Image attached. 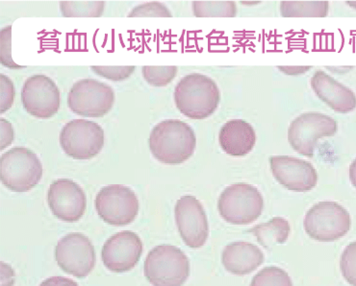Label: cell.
Returning a JSON list of instances; mask_svg holds the SVG:
<instances>
[{"label":"cell","instance_id":"cell-27","mask_svg":"<svg viewBox=\"0 0 356 286\" xmlns=\"http://www.w3.org/2000/svg\"><path fill=\"white\" fill-rule=\"evenodd\" d=\"M129 17H172L170 10L160 2H147L138 5L130 12Z\"/></svg>","mask_w":356,"mask_h":286},{"label":"cell","instance_id":"cell-29","mask_svg":"<svg viewBox=\"0 0 356 286\" xmlns=\"http://www.w3.org/2000/svg\"><path fill=\"white\" fill-rule=\"evenodd\" d=\"M1 51H0V62L4 67H9V69H22L24 67L17 66L16 62L13 61L11 53V39H12V26L4 27L1 29Z\"/></svg>","mask_w":356,"mask_h":286},{"label":"cell","instance_id":"cell-17","mask_svg":"<svg viewBox=\"0 0 356 286\" xmlns=\"http://www.w3.org/2000/svg\"><path fill=\"white\" fill-rule=\"evenodd\" d=\"M311 87L323 103L336 112L348 114L356 108V95L352 90L319 70L311 78Z\"/></svg>","mask_w":356,"mask_h":286},{"label":"cell","instance_id":"cell-12","mask_svg":"<svg viewBox=\"0 0 356 286\" xmlns=\"http://www.w3.org/2000/svg\"><path fill=\"white\" fill-rule=\"evenodd\" d=\"M175 222L183 242L191 249H200L207 242L209 226L202 203L193 195H185L175 208Z\"/></svg>","mask_w":356,"mask_h":286},{"label":"cell","instance_id":"cell-35","mask_svg":"<svg viewBox=\"0 0 356 286\" xmlns=\"http://www.w3.org/2000/svg\"><path fill=\"white\" fill-rule=\"evenodd\" d=\"M347 3L350 5L352 8L356 10V1H348Z\"/></svg>","mask_w":356,"mask_h":286},{"label":"cell","instance_id":"cell-30","mask_svg":"<svg viewBox=\"0 0 356 286\" xmlns=\"http://www.w3.org/2000/svg\"><path fill=\"white\" fill-rule=\"evenodd\" d=\"M0 90H1V100H0V112H7L12 107L15 99V87L13 82L6 75H0Z\"/></svg>","mask_w":356,"mask_h":286},{"label":"cell","instance_id":"cell-24","mask_svg":"<svg viewBox=\"0 0 356 286\" xmlns=\"http://www.w3.org/2000/svg\"><path fill=\"white\" fill-rule=\"evenodd\" d=\"M250 286H293L286 271L275 266L263 268L253 277Z\"/></svg>","mask_w":356,"mask_h":286},{"label":"cell","instance_id":"cell-21","mask_svg":"<svg viewBox=\"0 0 356 286\" xmlns=\"http://www.w3.org/2000/svg\"><path fill=\"white\" fill-rule=\"evenodd\" d=\"M327 1H282L280 14L283 17H325Z\"/></svg>","mask_w":356,"mask_h":286},{"label":"cell","instance_id":"cell-8","mask_svg":"<svg viewBox=\"0 0 356 286\" xmlns=\"http://www.w3.org/2000/svg\"><path fill=\"white\" fill-rule=\"evenodd\" d=\"M115 103L112 87L94 79L75 83L67 95L70 110L80 117L99 119L111 110Z\"/></svg>","mask_w":356,"mask_h":286},{"label":"cell","instance_id":"cell-33","mask_svg":"<svg viewBox=\"0 0 356 286\" xmlns=\"http://www.w3.org/2000/svg\"><path fill=\"white\" fill-rule=\"evenodd\" d=\"M311 69L310 67H278V69L282 70L283 72L286 74L290 75H296V74H305L307 70Z\"/></svg>","mask_w":356,"mask_h":286},{"label":"cell","instance_id":"cell-3","mask_svg":"<svg viewBox=\"0 0 356 286\" xmlns=\"http://www.w3.org/2000/svg\"><path fill=\"white\" fill-rule=\"evenodd\" d=\"M144 271L154 286H182L190 276L189 258L175 246L159 245L145 258Z\"/></svg>","mask_w":356,"mask_h":286},{"label":"cell","instance_id":"cell-28","mask_svg":"<svg viewBox=\"0 0 356 286\" xmlns=\"http://www.w3.org/2000/svg\"><path fill=\"white\" fill-rule=\"evenodd\" d=\"M91 69L105 79L124 81L134 74L135 67H92Z\"/></svg>","mask_w":356,"mask_h":286},{"label":"cell","instance_id":"cell-1","mask_svg":"<svg viewBox=\"0 0 356 286\" xmlns=\"http://www.w3.org/2000/svg\"><path fill=\"white\" fill-rule=\"evenodd\" d=\"M195 145L194 130L181 120L160 122L149 135L150 152L164 165H177L186 162L194 154Z\"/></svg>","mask_w":356,"mask_h":286},{"label":"cell","instance_id":"cell-9","mask_svg":"<svg viewBox=\"0 0 356 286\" xmlns=\"http://www.w3.org/2000/svg\"><path fill=\"white\" fill-rule=\"evenodd\" d=\"M337 122L320 112H307L291 123L288 142L298 154L312 158L318 140L332 137L337 132Z\"/></svg>","mask_w":356,"mask_h":286},{"label":"cell","instance_id":"cell-22","mask_svg":"<svg viewBox=\"0 0 356 286\" xmlns=\"http://www.w3.org/2000/svg\"><path fill=\"white\" fill-rule=\"evenodd\" d=\"M193 11L197 17H234L237 8L233 1H194Z\"/></svg>","mask_w":356,"mask_h":286},{"label":"cell","instance_id":"cell-14","mask_svg":"<svg viewBox=\"0 0 356 286\" xmlns=\"http://www.w3.org/2000/svg\"><path fill=\"white\" fill-rule=\"evenodd\" d=\"M47 203L55 217L65 222H76L84 215L87 198L74 180L59 179L50 185Z\"/></svg>","mask_w":356,"mask_h":286},{"label":"cell","instance_id":"cell-10","mask_svg":"<svg viewBox=\"0 0 356 286\" xmlns=\"http://www.w3.org/2000/svg\"><path fill=\"white\" fill-rule=\"evenodd\" d=\"M139 208L137 195L124 185H107L95 197V209L99 217L111 226L130 224L137 217Z\"/></svg>","mask_w":356,"mask_h":286},{"label":"cell","instance_id":"cell-23","mask_svg":"<svg viewBox=\"0 0 356 286\" xmlns=\"http://www.w3.org/2000/svg\"><path fill=\"white\" fill-rule=\"evenodd\" d=\"M60 9L66 17H99L104 10V1H61Z\"/></svg>","mask_w":356,"mask_h":286},{"label":"cell","instance_id":"cell-6","mask_svg":"<svg viewBox=\"0 0 356 286\" xmlns=\"http://www.w3.org/2000/svg\"><path fill=\"white\" fill-rule=\"evenodd\" d=\"M350 226V213L335 202L318 203L305 217V232L316 242H336L347 235Z\"/></svg>","mask_w":356,"mask_h":286},{"label":"cell","instance_id":"cell-15","mask_svg":"<svg viewBox=\"0 0 356 286\" xmlns=\"http://www.w3.org/2000/svg\"><path fill=\"white\" fill-rule=\"evenodd\" d=\"M143 253V243L137 233L124 230L104 243L102 258L111 272L124 273L133 269Z\"/></svg>","mask_w":356,"mask_h":286},{"label":"cell","instance_id":"cell-31","mask_svg":"<svg viewBox=\"0 0 356 286\" xmlns=\"http://www.w3.org/2000/svg\"><path fill=\"white\" fill-rule=\"evenodd\" d=\"M0 123H1V145H0V149L3 150L13 142L14 130H13L11 123L7 121L6 119H0Z\"/></svg>","mask_w":356,"mask_h":286},{"label":"cell","instance_id":"cell-32","mask_svg":"<svg viewBox=\"0 0 356 286\" xmlns=\"http://www.w3.org/2000/svg\"><path fill=\"white\" fill-rule=\"evenodd\" d=\"M40 286H79L76 283L64 277H51L44 280Z\"/></svg>","mask_w":356,"mask_h":286},{"label":"cell","instance_id":"cell-4","mask_svg":"<svg viewBox=\"0 0 356 286\" xmlns=\"http://www.w3.org/2000/svg\"><path fill=\"white\" fill-rule=\"evenodd\" d=\"M42 178L41 160L27 148H13L0 158V180L12 192H29Z\"/></svg>","mask_w":356,"mask_h":286},{"label":"cell","instance_id":"cell-20","mask_svg":"<svg viewBox=\"0 0 356 286\" xmlns=\"http://www.w3.org/2000/svg\"><path fill=\"white\" fill-rule=\"evenodd\" d=\"M290 232L289 222L282 217L273 218L269 222L255 226L250 230L266 249H272L275 245L284 244L289 237Z\"/></svg>","mask_w":356,"mask_h":286},{"label":"cell","instance_id":"cell-2","mask_svg":"<svg viewBox=\"0 0 356 286\" xmlns=\"http://www.w3.org/2000/svg\"><path fill=\"white\" fill-rule=\"evenodd\" d=\"M219 87L211 78L200 74L183 77L175 90L178 110L191 119H204L219 106Z\"/></svg>","mask_w":356,"mask_h":286},{"label":"cell","instance_id":"cell-7","mask_svg":"<svg viewBox=\"0 0 356 286\" xmlns=\"http://www.w3.org/2000/svg\"><path fill=\"white\" fill-rule=\"evenodd\" d=\"M63 151L74 160L97 157L104 146V131L97 123L86 119L67 122L60 133Z\"/></svg>","mask_w":356,"mask_h":286},{"label":"cell","instance_id":"cell-5","mask_svg":"<svg viewBox=\"0 0 356 286\" xmlns=\"http://www.w3.org/2000/svg\"><path fill=\"white\" fill-rule=\"evenodd\" d=\"M264 209V199L257 187L238 184L225 188L218 201L222 219L232 225H250L258 219Z\"/></svg>","mask_w":356,"mask_h":286},{"label":"cell","instance_id":"cell-25","mask_svg":"<svg viewBox=\"0 0 356 286\" xmlns=\"http://www.w3.org/2000/svg\"><path fill=\"white\" fill-rule=\"evenodd\" d=\"M177 69V67H144L142 74L149 85L162 87L167 86L175 79Z\"/></svg>","mask_w":356,"mask_h":286},{"label":"cell","instance_id":"cell-34","mask_svg":"<svg viewBox=\"0 0 356 286\" xmlns=\"http://www.w3.org/2000/svg\"><path fill=\"white\" fill-rule=\"evenodd\" d=\"M350 180L353 187L356 188V159L350 167Z\"/></svg>","mask_w":356,"mask_h":286},{"label":"cell","instance_id":"cell-19","mask_svg":"<svg viewBox=\"0 0 356 286\" xmlns=\"http://www.w3.org/2000/svg\"><path fill=\"white\" fill-rule=\"evenodd\" d=\"M220 147L232 157H245L252 152L257 135L252 125L245 120L233 119L225 123L219 135Z\"/></svg>","mask_w":356,"mask_h":286},{"label":"cell","instance_id":"cell-26","mask_svg":"<svg viewBox=\"0 0 356 286\" xmlns=\"http://www.w3.org/2000/svg\"><path fill=\"white\" fill-rule=\"evenodd\" d=\"M340 269L345 280L356 286V242L348 244L341 255Z\"/></svg>","mask_w":356,"mask_h":286},{"label":"cell","instance_id":"cell-18","mask_svg":"<svg viewBox=\"0 0 356 286\" xmlns=\"http://www.w3.org/2000/svg\"><path fill=\"white\" fill-rule=\"evenodd\" d=\"M222 265L233 275H249L264 262V253L252 243H230L222 251Z\"/></svg>","mask_w":356,"mask_h":286},{"label":"cell","instance_id":"cell-13","mask_svg":"<svg viewBox=\"0 0 356 286\" xmlns=\"http://www.w3.org/2000/svg\"><path fill=\"white\" fill-rule=\"evenodd\" d=\"M24 110L36 119H47L58 112L60 92L54 80L37 74L24 82L22 90Z\"/></svg>","mask_w":356,"mask_h":286},{"label":"cell","instance_id":"cell-16","mask_svg":"<svg viewBox=\"0 0 356 286\" xmlns=\"http://www.w3.org/2000/svg\"><path fill=\"white\" fill-rule=\"evenodd\" d=\"M270 167L275 179L292 192H310L317 185V171L307 160L288 155H273L270 158Z\"/></svg>","mask_w":356,"mask_h":286},{"label":"cell","instance_id":"cell-11","mask_svg":"<svg viewBox=\"0 0 356 286\" xmlns=\"http://www.w3.org/2000/svg\"><path fill=\"white\" fill-rule=\"evenodd\" d=\"M55 260L64 272L83 278L94 269L95 252L89 238L82 233H69L55 247Z\"/></svg>","mask_w":356,"mask_h":286}]
</instances>
